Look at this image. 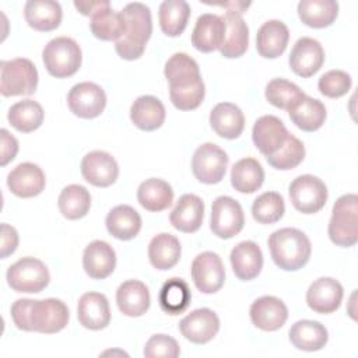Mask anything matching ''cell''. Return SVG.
<instances>
[{"label":"cell","instance_id":"cell-1","mask_svg":"<svg viewBox=\"0 0 358 358\" xmlns=\"http://www.w3.org/2000/svg\"><path fill=\"white\" fill-rule=\"evenodd\" d=\"M164 74L169 83V96L179 110H193L204 99L206 87L197 62L186 53H175L165 63Z\"/></svg>","mask_w":358,"mask_h":358},{"label":"cell","instance_id":"cell-2","mask_svg":"<svg viewBox=\"0 0 358 358\" xmlns=\"http://www.w3.org/2000/svg\"><path fill=\"white\" fill-rule=\"evenodd\" d=\"M11 317L20 330L53 334L67 326L70 313L67 305L56 298H21L11 305Z\"/></svg>","mask_w":358,"mask_h":358},{"label":"cell","instance_id":"cell-3","mask_svg":"<svg viewBox=\"0 0 358 358\" xmlns=\"http://www.w3.org/2000/svg\"><path fill=\"white\" fill-rule=\"evenodd\" d=\"M126 21L124 35L115 43L116 53L124 60H136L143 56L145 43L152 34V20L148 6L129 3L122 11Z\"/></svg>","mask_w":358,"mask_h":358},{"label":"cell","instance_id":"cell-4","mask_svg":"<svg viewBox=\"0 0 358 358\" xmlns=\"http://www.w3.org/2000/svg\"><path fill=\"white\" fill-rule=\"evenodd\" d=\"M268 249L277 267L285 271L302 268L310 257L312 246L309 238L296 228H281L274 231L268 241Z\"/></svg>","mask_w":358,"mask_h":358},{"label":"cell","instance_id":"cell-5","mask_svg":"<svg viewBox=\"0 0 358 358\" xmlns=\"http://www.w3.org/2000/svg\"><path fill=\"white\" fill-rule=\"evenodd\" d=\"M330 241L341 248H351L358 242V196L343 194L333 206L329 222Z\"/></svg>","mask_w":358,"mask_h":358},{"label":"cell","instance_id":"cell-6","mask_svg":"<svg viewBox=\"0 0 358 358\" xmlns=\"http://www.w3.org/2000/svg\"><path fill=\"white\" fill-rule=\"evenodd\" d=\"M45 69L52 77L66 78L74 76L83 60L78 43L67 36H57L46 43L42 52Z\"/></svg>","mask_w":358,"mask_h":358},{"label":"cell","instance_id":"cell-7","mask_svg":"<svg viewBox=\"0 0 358 358\" xmlns=\"http://www.w3.org/2000/svg\"><path fill=\"white\" fill-rule=\"evenodd\" d=\"M38 87V70L29 59L0 62V92L3 96L32 95Z\"/></svg>","mask_w":358,"mask_h":358},{"label":"cell","instance_id":"cell-8","mask_svg":"<svg viewBox=\"0 0 358 358\" xmlns=\"http://www.w3.org/2000/svg\"><path fill=\"white\" fill-rule=\"evenodd\" d=\"M6 280L8 287L15 292L38 294L48 287L50 275L43 262L27 256L8 267Z\"/></svg>","mask_w":358,"mask_h":358},{"label":"cell","instance_id":"cell-9","mask_svg":"<svg viewBox=\"0 0 358 358\" xmlns=\"http://www.w3.org/2000/svg\"><path fill=\"white\" fill-rule=\"evenodd\" d=\"M288 193L294 208L303 214H315L320 211L329 196L324 182L313 175H301L295 178L288 187Z\"/></svg>","mask_w":358,"mask_h":358},{"label":"cell","instance_id":"cell-10","mask_svg":"<svg viewBox=\"0 0 358 358\" xmlns=\"http://www.w3.org/2000/svg\"><path fill=\"white\" fill-rule=\"evenodd\" d=\"M228 168L227 152L214 143L199 145L192 158V171L194 178L206 185H214L222 180Z\"/></svg>","mask_w":358,"mask_h":358},{"label":"cell","instance_id":"cell-11","mask_svg":"<svg viewBox=\"0 0 358 358\" xmlns=\"http://www.w3.org/2000/svg\"><path fill=\"white\" fill-rule=\"evenodd\" d=\"M245 225L242 206L229 196H220L213 201L210 229L221 239L238 235Z\"/></svg>","mask_w":358,"mask_h":358},{"label":"cell","instance_id":"cell-12","mask_svg":"<svg viewBox=\"0 0 358 358\" xmlns=\"http://www.w3.org/2000/svg\"><path fill=\"white\" fill-rule=\"evenodd\" d=\"M192 280L203 294H214L225 282V267L221 257L210 250L199 253L192 263Z\"/></svg>","mask_w":358,"mask_h":358},{"label":"cell","instance_id":"cell-13","mask_svg":"<svg viewBox=\"0 0 358 358\" xmlns=\"http://www.w3.org/2000/svg\"><path fill=\"white\" fill-rule=\"evenodd\" d=\"M67 105L76 116L94 119L103 112L106 106V94L103 88L95 83H78L70 90Z\"/></svg>","mask_w":358,"mask_h":358},{"label":"cell","instance_id":"cell-14","mask_svg":"<svg viewBox=\"0 0 358 358\" xmlns=\"http://www.w3.org/2000/svg\"><path fill=\"white\" fill-rule=\"evenodd\" d=\"M288 63L296 76L302 78L312 77L322 69L324 63L323 46L313 38H299L291 49Z\"/></svg>","mask_w":358,"mask_h":358},{"label":"cell","instance_id":"cell-15","mask_svg":"<svg viewBox=\"0 0 358 358\" xmlns=\"http://www.w3.org/2000/svg\"><path fill=\"white\" fill-rule=\"evenodd\" d=\"M80 168L83 178L96 187H108L113 185L119 176L116 159L109 152L101 150L85 154Z\"/></svg>","mask_w":358,"mask_h":358},{"label":"cell","instance_id":"cell-16","mask_svg":"<svg viewBox=\"0 0 358 358\" xmlns=\"http://www.w3.org/2000/svg\"><path fill=\"white\" fill-rule=\"evenodd\" d=\"M179 330L190 343L206 344L218 333L220 319L217 313L208 308L194 309L180 320Z\"/></svg>","mask_w":358,"mask_h":358},{"label":"cell","instance_id":"cell-17","mask_svg":"<svg viewBox=\"0 0 358 358\" xmlns=\"http://www.w3.org/2000/svg\"><path fill=\"white\" fill-rule=\"evenodd\" d=\"M288 136L289 133L282 120L274 115H264L259 117L252 130L253 143L264 157L278 151L287 141Z\"/></svg>","mask_w":358,"mask_h":358},{"label":"cell","instance_id":"cell-18","mask_svg":"<svg viewBox=\"0 0 358 358\" xmlns=\"http://www.w3.org/2000/svg\"><path fill=\"white\" fill-rule=\"evenodd\" d=\"M249 316L257 329L263 331H275L285 324L288 319V308L280 298L264 295L250 305Z\"/></svg>","mask_w":358,"mask_h":358},{"label":"cell","instance_id":"cell-19","mask_svg":"<svg viewBox=\"0 0 358 358\" xmlns=\"http://www.w3.org/2000/svg\"><path fill=\"white\" fill-rule=\"evenodd\" d=\"M343 285L331 277H320L315 280L306 291L308 306L322 315L337 310L343 301Z\"/></svg>","mask_w":358,"mask_h":358},{"label":"cell","instance_id":"cell-20","mask_svg":"<svg viewBox=\"0 0 358 358\" xmlns=\"http://www.w3.org/2000/svg\"><path fill=\"white\" fill-rule=\"evenodd\" d=\"M43 171L32 162H21L7 175V186L13 194L21 199L35 197L45 189Z\"/></svg>","mask_w":358,"mask_h":358},{"label":"cell","instance_id":"cell-21","mask_svg":"<svg viewBox=\"0 0 358 358\" xmlns=\"http://www.w3.org/2000/svg\"><path fill=\"white\" fill-rule=\"evenodd\" d=\"M77 317L83 327L88 330H102L110 323V309L108 298L101 292H85L77 305Z\"/></svg>","mask_w":358,"mask_h":358},{"label":"cell","instance_id":"cell-22","mask_svg":"<svg viewBox=\"0 0 358 358\" xmlns=\"http://www.w3.org/2000/svg\"><path fill=\"white\" fill-rule=\"evenodd\" d=\"M225 36V22L221 15L201 14L196 20L192 32V45L203 53H210L220 49Z\"/></svg>","mask_w":358,"mask_h":358},{"label":"cell","instance_id":"cell-23","mask_svg":"<svg viewBox=\"0 0 358 358\" xmlns=\"http://www.w3.org/2000/svg\"><path fill=\"white\" fill-rule=\"evenodd\" d=\"M83 267L94 280L109 277L116 267V253L105 241H92L87 245L83 253Z\"/></svg>","mask_w":358,"mask_h":358},{"label":"cell","instance_id":"cell-24","mask_svg":"<svg viewBox=\"0 0 358 358\" xmlns=\"http://www.w3.org/2000/svg\"><path fill=\"white\" fill-rule=\"evenodd\" d=\"M221 17L225 22V36L218 50L227 59L241 57L249 45V28L239 13L227 10Z\"/></svg>","mask_w":358,"mask_h":358},{"label":"cell","instance_id":"cell-25","mask_svg":"<svg viewBox=\"0 0 358 358\" xmlns=\"http://www.w3.org/2000/svg\"><path fill=\"white\" fill-rule=\"evenodd\" d=\"M234 274L242 281L256 278L263 267V253L253 241L239 242L229 255Z\"/></svg>","mask_w":358,"mask_h":358},{"label":"cell","instance_id":"cell-26","mask_svg":"<svg viewBox=\"0 0 358 358\" xmlns=\"http://www.w3.org/2000/svg\"><path fill=\"white\" fill-rule=\"evenodd\" d=\"M289 31L288 27L280 20L266 21L256 34L257 53L264 59L280 57L288 45Z\"/></svg>","mask_w":358,"mask_h":358},{"label":"cell","instance_id":"cell-27","mask_svg":"<svg viewBox=\"0 0 358 358\" xmlns=\"http://www.w3.org/2000/svg\"><path fill=\"white\" fill-rule=\"evenodd\" d=\"M203 217H204L203 200L196 194L187 193L179 197L175 208L169 215V221L175 229L185 234H192L201 227Z\"/></svg>","mask_w":358,"mask_h":358},{"label":"cell","instance_id":"cell-28","mask_svg":"<svg viewBox=\"0 0 358 358\" xmlns=\"http://www.w3.org/2000/svg\"><path fill=\"white\" fill-rule=\"evenodd\" d=\"M116 303L119 310L129 317L143 316L150 308V291L144 282L127 280L116 291Z\"/></svg>","mask_w":358,"mask_h":358},{"label":"cell","instance_id":"cell-29","mask_svg":"<svg viewBox=\"0 0 358 358\" xmlns=\"http://www.w3.org/2000/svg\"><path fill=\"white\" fill-rule=\"evenodd\" d=\"M210 124L222 138H238L245 127V116L239 106L231 102H220L210 112Z\"/></svg>","mask_w":358,"mask_h":358},{"label":"cell","instance_id":"cell-30","mask_svg":"<svg viewBox=\"0 0 358 358\" xmlns=\"http://www.w3.org/2000/svg\"><path fill=\"white\" fill-rule=\"evenodd\" d=\"M24 17L31 28L41 32H49L60 25L63 11L57 1L29 0L24 6Z\"/></svg>","mask_w":358,"mask_h":358},{"label":"cell","instance_id":"cell-31","mask_svg":"<svg viewBox=\"0 0 358 358\" xmlns=\"http://www.w3.org/2000/svg\"><path fill=\"white\" fill-rule=\"evenodd\" d=\"M165 106L152 95L138 96L130 106V119L136 127L144 131H152L165 122Z\"/></svg>","mask_w":358,"mask_h":358},{"label":"cell","instance_id":"cell-32","mask_svg":"<svg viewBox=\"0 0 358 358\" xmlns=\"http://www.w3.org/2000/svg\"><path fill=\"white\" fill-rule=\"evenodd\" d=\"M291 344L302 351H319L322 350L329 340L327 329L317 320H298L295 322L289 331Z\"/></svg>","mask_w":358,"mask_h":358},{"label":"cell","instance_id":"cell-33","mask_svg":"<svg viewBox=\"0 0 358 358\" xmlns=\"http://www.w3.org/2000/svg\"><path fill=\"white\" fill-rule=\"evenodd\" d=\"M108 232L120 241H130L136 238L141 229L140 214L127 204L113 207L105 220Z\"/></svg>","mask_w":358,"mask_h":358},{"label":"cell","instance_id":"cell-34","mask_svg":"<svg viewBox=\"0 0 358 358\" xmlns=\"http://www.w3.org/2000/svg\"><path fill=\"white\" fill-rule=\"evenodd\" d=\"M137 200L147 211L159 213L172 204L173 190L168 182L159 178H150L140 183L137 189Z\"/></svg>","mask_w":358,"mask_h":358},{"label":"cell","instance_id":"cell-35","mask_svg":"<svg viewBox=\"0 0 358 358\" xmlns=\"http://www.w3.org/2000/svg\"><path fill=\"white\" fill-rule=\"evenodd\" d=\"M180 242L171 234H158L148 245V259L151 266L157 270H169L176 266L180 259Z\"/></svg>","mask_w":358,"mask_h":358},{"label":"cell","instance_id":"cell-36","mask_svg":"<svg viewBox=\"0 0 358 358\" xmlns=\"http://www.w3.org/2000/svg\"><path fill=\"white\" fill-rule=\"evenodd\" d=\"M298 15L310 28H326L337 18L338 3L334 0H301Z\"/></svg>","mask_w":358,"mask_h":358},{"label":"cell","instance_id":"cell-37","mask_svg":"<svg viewBox=\"0 0 358 358\" xmlns=\"http://www.w3.org/2000/svg\"><path fill=\"white\" fill-rule=\"evenodd\" d=\"M264 180L262 164L255 158H242L231 169V185L239 193H255Z\"/></svg>","mask_w":358,"mask_h":358},{"label":"cell","instance_id":"cell-38","mask_svg":"<svg viewBox=\"0 0 358 358\" xmlns=\"http://www.w3.org/2000/svg\"><path fill=\"white\" fill-rule=\"evenodd\" d=\"M292 123L303 131H316L326 120L324 105L312 96L305 95L291 110H288Z\"/></svg>","mask_w":358,"mask_h":358},{"label":"cell","instance_id":"cell-39","mask_svg":"<svg viewBox=\"0 0 358 358\" xmlns=\"http://www.w3.org/2000/svg\"><path fill=\"white\" fill-rule=\"evenodd\" d=\"M192 299L190 288L182 278L173 277L164 282L158 294V302L161 309L168 315L183 313Z\"/></svg>","mask_w":358,"mask_h":358},{"label":"cell","instance_id":"cell-40","mask_svg":"<svg viewBox=\"0 0 358 358\" xmlns=\"http://www.w3.org/2000/svg\"><path fill=\"white\" fill-rule=\"evenodd\" d=\"M189 17L190 6L185 0H165L159 6V27L168 36H179L185 31Z\"/></svg>","mask_w":358,"mask_h":358},{"label":"cell","instance_id":"cell-41","mask_svg":"<svg viewBox=\"0 0 358 358\" xmlns=\"http://www.w3.org/2000/svg\"><path fill=\"white\" fill-rule=\"evenodd\" d=\"M43 108L41 103L32 99H24L20 102H15L14 105L10 106L7 119L10 124L21 131V133H29L41 127L43 122Z\"/></svg>","mask_w":358,"mask_h":358},{"label":"cell","instance_id":"cell-42","mask_svg":"<svg viewBox=\"0 0 358 358\" xmlns=\"http://www.w3.org/2000/svg\"><path fill=\"white\" fill-rule=\"evenodd\" d=\"M57 206L64 218L80 220L90 211L91 194L81 185H69L60 192Z\"/></svg>","mask_w":358,"mask_h":358},{"label":"cell","instance_id":"cell-43","mask_svg":"<svg viewBox=\"0 0 358 358\" xmlns=\"http://www.w3.org/2000/svg\"><path fill=\"white\" fill-rule=\"evenodd\" d=\"M90 29L92 35L101 41L117 42L124 35L126 21L120 11H113L109 7L91 17Z\"/></svg>","mask_w":358,"mask_h":358},{"label":"cell","instance_id":"cell-44","mask_svg":"<svg viewBox=\"0 0 358 358\" xmlns=\"http://www.w3.org/2000/svg\"><path fill=\"white\" fill-rule=\"evenodd\" d=\"M264 96L275 108L291 110L303 96V91L285 78H273L266 85Z\"/></svg>","mask_w":358,"mask_h":358},{"label":"cell","instance_id":"cell-45","mask_svg":"<svg viewBox=\"0 0 358 358\" xmlns=\"http://www.w3.org/2000/svg\"><path fill=\"white\" fill-rule=\"evenodd\" d=\"M284 213V199L277 192H264L252 204V215L259 224H274L282 218Z\"/></svg>","mask_w":358,"mask_h":358},{"label":"cell","instance_id":"cell-46","mask_svg":"<svg viewBox=\"0 0 358 358\" xmlns=\"http://www.w3.org/2000/svg\"><path fill=\"white\" fill-rule=\"evenodd\" d=\"M303 158H305L303 143L292 134L288 136L287 141L282 144V147L278 151L266 157L267 162L278 171L294 169L303 161Z\"/></svg>","mask_w":358,"mask_h":358},{"label":"cell","instance_id":"cell-47","mask_svg":"<svg viewBox=\"0 0 358 358\" xmlns=\"http://www.w3.org/2000/svg\"><path fill=\"white\" fill-rule=\"evenodd\" d=\"M351 85V76L343 70H330L324 73L317 81V88L320 94L327 98H340L345 95L350 91Z\"/></svg>","mask_w":358,"mask_h":358},{"label":"cell","instance_id":"cell-48","mask_svg":"<svg viewBox=\"0 0 358 358\" xmlns=\"http://www.w3.org/2000/svg\"><path fill=\"white\" fill-rule=\"evenodd\" d=\"M143 354L147 358H176L180 355V348L171 336L154 334L145 343Z\"/></svg>","mask_w":358,"mask_h":358},{"label":"cell","instance_id":"cell-49","mask_svg":"<svg viewBox=\"0 0 358 358\" xmlns=\"http://www.w3.org/2000/svg\"><path fill=\"white\" fill-rule=\"evenodd\" d=\"M0 138H1L0 165L4 166L15 158V155L18 152V141L13 134H10V131L7 129L0 130Z\"/></svg>","mask_w":358,"mask_h":358},{"label":"cell","instance_id":"cell-50","mask_svg":"<svg viewBox=\"0 0 358 358\" xmlns=\"http://www.w3.org/2000/svg\"><path fill=\"white\" fill-rule=\"evenodd\" d=\"M18 246V232L8 224H1V259L13 255Z\"/></svg>","mask_w":358,"mask_h":358},{"label":"cell","instance_id":"cell-51","mask_svg":"<svg viewBox=\"0 0 358 358\" xmlns=\"http://www.w3.org/2000/svg\"><path fill=\"white\" fill-rule=\"evenodd\" d=\"M74 7L78 13L87 17H94L98 13H101L105 8L110 7V3L108 0H90V1H74Z\"/></svg>","mask_w":358,"mask_h":358}]
</instances>
